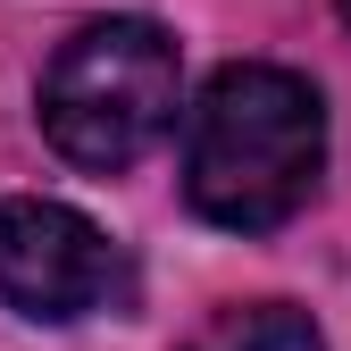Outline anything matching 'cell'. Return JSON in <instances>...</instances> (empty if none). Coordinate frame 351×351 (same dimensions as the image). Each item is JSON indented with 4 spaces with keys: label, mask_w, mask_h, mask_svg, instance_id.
<instances>
[{
    "label": "cell",
    "mask_w": 351,
    "mask_h": 351,
    "mask_svg": "<svg viewBox=\"0 0 351 351\" xmlns=\"http://www.w3.org/2000/svg\"><path fill=\"white\" fill-rule=\"evenodd\" d=\"M326 109L293 67H217L184 125V201L226 234H268L318 193Z\"/></svg>",
    "instance_id": "6da1fadb"
},
{
    "label": "cell",
    "mask_w": 351,
    "mask_h": 351,
    "mask_svg": "<svg viewBox=\"0 0 351 351\" xmlns=\"http://www.w3.org/2000/svg\"><path fill=\"white\" fill-rule=\"evenodd\" d=\"M176 93H184L176 42L151 17H101L42 75V134L59 159L117 176L176 125Z\"/></svg>",
    "instance_id": "7a4b0ae2"
},
{
    "label": "cell",
    "mask_w": 351,
    "mask_h": 351,
    "mask_svg": "<svg viewBox=\"0 0 351 351\" xmlns=\"http://www.w3.org/2000/svg\"><path fill=\"white\" fill-rule=\"evenodd\" d=\"M184 351H326L318 326L285 310V301H243V310H217Z\"/></svg>",
    "instance_id": "277c9868"
},
{
    "label": "cell",
    "mask_w": 351,
    "mask_h": 351,
    "mask_svg": "<svg viewBox=\"0 0 351 351\" xmlns=\"http://www.w3.org/2000/svg\"><path fill=\"white\" fill-rule=\"evenodd\" d=\"M117 276H125L117 251L84 209L42 201V193L0 201V301L17 318H42V326L93 318L117 293Z\"/></svg>",
    "instance_id": "3957f363"
},
{
    "label": "cell",
    "mask_w": 351,
    "mask_h": 351,
    "mask_svg": "<svg viewBox=\"0 0 351 351\" xmlns=\"http://www.w3.org/2000/svg\"><path fill=\"white\" fill-rule=\"evenodd\" d=\"M343 25H351V0H343Z\"/></svg>",
    "instance_id": "5b68a950"
}]
</instances>
